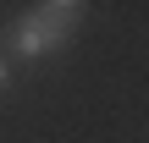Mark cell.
I'll return each mask as SVG.
<instances>
[{"mask_svg": "<svg viewBox=\"0 0 149 143\" xmlns=\"http://www.w3.org/2000/svg\"><path fill=\"white\" fill-rule=\"evenodd\" d=\"M83 11H88V6H77V0L33 6V11H28V17H17V22H11V33H6L11 55H17V61H44V55H55V50L72 39V28L83 22Z\"/></svg>", "mask_w": 149, "mask_h": 143, "instance_id": "obj_1", "label": "cell"}, {"mask_svg": "<svg viewBox=\"0 0 149 143\" xmlns=\"http://www.w3.org/2000/svg\"><path fill=\"white\" fill-rule=\"evenodd\" d=\"M0 88H11V61L0 55Z\"/></svg>", "mask_w": 149, "mask_h": 143, "instance_id": "obj_2", "label": "cell"}]
</instances>
